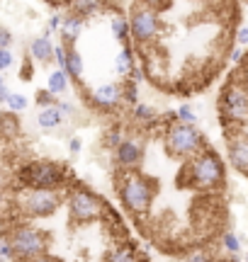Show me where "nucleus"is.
Listing matches in <instances>:
<instances>
[{
	"label": "nucleus",
	"mask_w": 248,
	"mask_h": 262,
	"mask_svg": "<svg viewBox=\"0 0 248 262\" xmlns=\"http://www.w3.org/2000/svg\"><path fill=\"white\" fill-rule=\"evenodd\" d=\"M34 100H37V104L39 107H42V110H44V107H51V104H56V95L54 93H49L47 88H44V90H37V95H34Z\"/></svg>",
	"instance_id": "28"
},
{
	"label": "nucleus",
	"mask_w": 248,
	"mask_h": 262,
	"mask_svg": "<svg viewBox=\"0 0 248 262\" xmlns=\"http://www.w3.org/2000/svg\"><path fill=\"white\" fill-rule=\"evenodd\" d=\"M110 29H112V34L119 44H127L129 41V17H124V15H112L110 19Z\"/></svg>",
	"instance_id": "21"
},
{
	"label": "nucleus",
	"mask_w": 248,
	"mask_h": 262,
	"mask_svg": "<svg viewBox=\"0 0 248 262\" xmlns=\"http://www.w3.org/2000/svg\"><path fill=\"white\" fill-rule=\"evenodd\" d=\"M29 56L34 58L37 63H51L54 61V41L51 37H34L29 44Z\"/></svg>",
	"instance_id": "14"
},
{
	"label": "nucleus",
	"mask_w": 248,
	"mask_h": 262,
	"mask_svg": "<svg viewBox=\"0 0 248 262\" xmlns=\"http://www.w3.org/2000/svg\"><path fill=\"white\" fill-rule=\"evenodd\" d=\"M66 75L68 78H73V80H83V71H86V66H83V56L78 54L73 47H66Z\"/></svg>",
	"instance_id": "17"
},
{
	"label": "nucleus",
	"mask_w": 248,
	"mask_h": 262,
	"mask_svg": "<svg viewBox=\"0 0 248 262\" xmlns=\"http://www.w3.org/2000/svg\"><path fill=\"white\" fill-rule=\"evenodd\" d=\"M10 243H12V253H15V262H29L39 257V255L49 253L51 238L44 233L42 228H34L29 224H15L10 226Z\"/></svg>",
	"instance_id": "5"
},
{
	"label": "nucleus",
	"mask_w": 248,
	"mask_h": 262,
	"mask_svg": "<svg viewBox=\"0 0 248 262\" xmlns=\"http://www.w3.org/2000/svg\"><path fill=\"white\" fill-rule=\"evenodd\" d=\"M119 199H122L124 209L129 211V214H136V216H143L149 214V209H151L153 199H156V192H158V185H156V180L146 178L141 175L139 170H124L122 172V180H119Z\"/></svg>",
	"instance_id": "3"
},
{
	"label": "nucleus",
	"mask_w": 248,
	"mask_h": 262,
	"mask_svg": "<svg viewBox=\"0 0 248 262\" xmlns=\"http://www.w3.org/2000/svg\"><path fill=\"white\" fill-rule=\"evenodd\" d=\"M68 78L66 71H61V68H56V71H51L49 73V80H47V90L49 93H54L58 97V95H64L68 90Z\"/></svg>",
	"instance_id": "19"
},
{
	"label": "nucleus",
	"mask_w": 248,
	"mask_h": 262,
	"mask_svg": "<svg viewBox=\"0 0 248 262\" xmlns=\"http://www.w3.org/2000/svg\"><path fill=\"white\" fill-rule=\"evenodd\" d=\"M236 39H239L241 47H243V44H248V27H241L239 34H236Z\"/></svg>",
	"instance_id": "38"
},
{
	"label": "nucleus",
	"mask_w": 248,
	"mask_h": 262,
	"mask_svg": "<svg viewBox=\"0 0 248 262\" xmlns=\"http://www.w3.org/2000/svg\"><path fill=\"white\" fill-rule=\"evenodd\" d=\"M3 85H5V78H3V73H0V88H3Z\"/></svg>",
	"instance_id": "43"
},
{
	"label": "nucleus",
	"mask_w": 248,
	"mask_h": 262,
	"mask_svg": "<svg viewBox=\"0 0 248 262\" xmlns=\"http://www.w3.org/2000/svg\"><path fill=\"white\" fill-rule=\"evenodd\" d=\"M5 107H8V112L19 114V112H25V110L29 107V100L25 97V95H19V93H10L8 100H5Z\"/></svg>",
	"instance_id": "24"
},
{
	"label": "nucleus",
	"mask_w": 248,
	"mask_h": 262,
	"mask_svg": "<svg viewBox=\"0 0 248 262\" xmlns=\"http://www.w3.org/2000/svg\"><path fill=\"white\" fill-rule=\"evenodd\" d=\"M80 148H83V141H80V139H71V141H68V150H71V156H78V153H80Z\"/></svg>",
	"instance_id": "35"
},
{
	"label": "nucleus",
	"mask_w": 248,
	"mask_h": 262,
	"mask_svg": "<svg viewBox=\"0 0 248 262\" xmlns=\"http://www.w3.org/2000/svg\"><path fill=\"white\" fill-rule=\"evenodd\" d=\"M51 5H71V0H49Z\"/></svg>",
	"instance_id": "41"
},
{
	"label": "nucleus",
	"mask_w": 248,
	"mask_h": 262,
	"mask_svg": "<svg viewBox=\"0 0 248 262\" xmlns=\"http://www.w3.org/2000/svg\"><path fill=\"white\" fill-rule=\"evenodd\" d=\"M185 262H210V257H207V255L204 253H192L190 257H188V260Z\"/></svg>",
	"instance_id": "37"
},
{
	"label": "nucleus",
	"mask_w": 248,
	"mask_h": 262,
	"mask_svg": "<svg viewBox=\"0 0 248 262\" xmlns=\"http://www.w3.org/2000/svg\"><path fill=\"white\" fill-rule=\"evenodd\" d=\"M12 47V32L8 27H0V49H10Z\"/></svg>",
	"instance_id": "33"
},
{
	"label": "nucleus",
	"mask_w": 248,
	"mask_h": 262,
	"mask_svg": "<svg viewBox=\"0 0 248 262\" xmlns=\"http://www.w3.org/2000/svg\"><path fill=\"white\" fill-rule=\"evenodd\" d=\"M12 63H15L12 51H10V49H0V73H5V71H8Z\"/></svg>",
	"instance_id": "30"
},
{
	"label": "nucleus",
	"mask_w": 248,
	"mask_h": 262,
	"mask_svg": "<svg viewBox=\"0 0 248 262\" xmlns=\"http://www.w3.org/2000/svg\"><path fill=\"white\" fill-rule=\"evenodd\" d=\"M134 63H136V58H134V51H132V47L129 44H124V49L117 54V58H115V71L119 75H129V71L134 68Z\"/></svg>",
	"instance_id": "20"
},
{
	"label": "nucleus",
	"mask_w": 248,
	"mask_h": 262,
	"mask_svg": "<svg viewBox=\"0 0 248 262\" xmlns=\"http://www.w3.org/2000/svg\"><path fill=\"white\" fill-rule=\"evenodd\" d=\"M161 34V19L158 12L153 8L139 5L136 10H132V17H129V39H134L139 47L151 44L153 39H158Z\"/></svg>",
	"instance_id": "9"
},
{
	"label": "nucleus",
	"mask_w": 248,
	"mask_h": 262,
	"mask_svg": "<svg viewBox=\"0 0 248 262\" xmlns=\"http://www.w3.org/2000/svg\"><path fill=\"white\" fill-rule=\"evenodd\" d=\"M163 141H166L168 156H173V158H192L195 153H200L207 146L204 136L197 131L195 124H182V122L171 124L166 129Z\"/></svg>",
	"instance_id": "7"
},
{
	"label": "nucleus",
	"mask_w": 248,
	"mask_h": 262,
	"mask_svg": "<svg viewBox=\"0 0 248 262\" xmlns=\"http://www.w3.org/2000/svg\"><path fill=\"white\" fill-rule=\"evenodd\" d=\"M29 262H64V260L56 257V255H51V253H44V255H39V257H34V260H29Z\"/></svg>",
	"instance_id": "36"
},
{
	"label": "nucleus",
	"mask_w": 248,
	"mask_h": 262,
	"mask_svg": "<svg viewBox=\"0 0 248 262\" xmlns=\"http://www.w3.org/2000/svg\"><path fill=\"white\" fill-rule=\"evenodd\" d=\"M221 241H224V248H226L229 253H239V250H241L239 238H236L234 233H224V238H221Z\"/></svg>",
	"instance_id": "31"
},
{
	"label": "nucleus",
	"mask_w": 248,
	"mask_h": 262,
	"mask_svg": "<svg viewBox=\"0 0 248 262\" xmlns=\"http://www.w3.org/2000/svg\"><path fill=\"white\" fill-rule=\"evenodd\" d=\"M107 0H71V5H68V10L73 12V15H78V17H93V15H97L100 10L105 8Z\"/></svg>",
	"instance_id": "16"
},
{
	"label": "nucleus",
	"mask_w": 248,
	"mask_h": 262,
	"mask_svg": "<svg viewBox=\"0 0 248 262\" xmlns=\"http://www.w3.org/2000/svg\"><path fill=\"white\" fill-rule=\"evenodd\" d=\"M56 107L58 110H61V114H64V117H76V104L73 102H66V100H56Z\"/></svg>",
	"instance_id": "32"
},
{
	"label": "nucleus",
	"mask_w": 248,
	"mask_h": 262,
	"mask_svg": "<svg viewBox=\"0 0 248 262\" xmlns=\"http://www.w3.org/2000/svg\"><path fill=\"white\" fill-rule=\"evenodd\" d=\"M241 58H243V49L241 47H236L234 51H231V63H239Z\"/></svg>",
	"instance_id": "39"
},
{
	"label": "nucleus",
	"mask_w": 248,
	"mask_h": 262,
	"mask_svg": "<svg viewBox=\"0 0 248 262\" xmlns=\"http://www.w3.org/2000/svg\"><path fill=\"white\" fill-rule=\"evenodd\" d=\"M224 163H221L219 153L212 150L210 146H204L200 153H195L185 168L180 170V187H190V189H217L224 185Z\"/></svg>",
	"instance_id": "1"
},
{
	"label": "nucleus",
	"mask_w": 248,
	"mask_h": 262,
	"mask_svg": "<svg viewBox=\"0 0 248 262\" xmlns=\"http://www.w3.org/2000/svg\"><path fill=\"white\" fill-rule=\"evenodd\" d=\"M3 185H5V180H3V172H0V189H3Z\"/></svg>",
	"instance_id": "42"
},
{
	"label": "nucleus",
	"mask_w": 248,
	"mask_h": 262,
	"mask_svg": "<svg viewBox=\"0 0 248 262\" xmlns=\"http://www.w3.org/2000/svg\"><path fill=\"white\" fill-rule=\"evenodd\" d=\"M66 204H68V219L73 226H86L93 221H100L107 214L105 199L95 192H90L86 185H73L66 189Z\"/></svg>",
	"instance_id": "4"
},
{
	"label": "nucleus",
	"mask_w": 248,
	"mask_h": 262,
	"mask_svg": "<svg viewBox=\"0 0 248 262\" xmlns=\"http://www.w3.org/2000/svg\"><path fill=\"white\" fill-rule=\"evenodd\" d=\"M83 29H86V19L73 15V12H68V15H64V22H61L58 32H61L64 44H66V47H73L78 41V37L83 34Z\"/></svg>",
	"instance_id": "13"
},
{
	"label": "nucleus",
	"mask_w": 248,
	"mask_h": 262,
	"mask_svg": "<svg viewBox=\"0 0 248 262\" xmlns=\"http://www.w3.org/2000/svg\"><path fill=\"white\" fill-rule=\"evenodd\" d=\"M15 182L27 189H64L68 185V170L58 160H27L15 170Z\"/></svg>",
	"instance_id": "2"
},
{
	"label": "nucleus",
	"mask_w": 248,
	"mask_h": 262,
	"mask_svg": "<svg viewBox=\"0 0 248 262\" xmlns=\"http://www.w3.org/2000/svg\"><path fill=\"white\" fill-rule=\"evenodd\" d=\"M64 202L61 189H27L19 187L15 196V206L22 216L27 219H47L58 211V206Z\"/></svg>",
	"instance_id": "6"
},
{
	"label": "nucleus",
	"mask_w": 248,
	"mask_h": 262,
	"mask_svg": "<svg viewBox=\"0 0 248 262\" xmlns=\"http://www.w3.org/2000/svg\"><path fill=\"white\" fill-rule=\"evenodd\" d=\"M0 262H15V253H12L8 231H0Z\"/></svg>",
	"instance_id": "26"
},
{
	"label": "nucleus",
	"mask_w": 248,
	"mask_h": 262,
	"mask_svg": "<svg viewBox=\"0 0 248 262\" xmlns=\"http://www.w3.org/2000/svg\"><path fill=\"white\" fill-rule=\"evenodd\" d=\"M246 262H248V257H246Z\"/></svg>",
	"instance_id": "45"
},
{
	"label": "nucleus",
	"mask_w": 248,
	"mask_h": 262,
	"mask_svg": "<svg viewBox=\"0 0 248 262\" xmlns=\"http://www.w3.org/2000/svg\"><path fill=\"white\" fill-rule=\"evenodd\" d=\"M122 139H124V134H122L119 129H110V131H107V136H105V146H107V148L115 150L117 143H119Z\"/></svg>",
	"instance_id": "29"
},
{
	"label": "nucleus",
	"mask_w": 248,
	"mask_h": 262,
	"mask_svg": "<svg viewBox=\"0 0 248 262\" xmlns=\"http://www.w3.org/2000/svg\"><path fill=\"white\" fill-rule=\"evenodd\" d=\"M102 262H139V255L134 250V245L119 243V245H115L112 250H107Z\"/></svg>",
	"instance_id": "18"
},
{
	"label": "nucleus",
	"mask_w": 248,
	"mask_h": 262,
	"mask_svg": "<svg viewBox=\"0 0 248 262\" xmlns=\"http://www.w3.org/2000/svg\"><path fill=\"white\" fill-rule=\"evenodd\" d=\"M229 160L239 172L248 175V136L236 134L229 139Z\"/></svg>",
	"instance_id": "12"
},
{
	"label": "nucleus",
	"mask_w": 248,
	"mask_h": 262,
	"mask_svg": "<svg viewBox=\"0 0 248 262\" xmlns=\"http://www.w3.org/2000/svg\"><path fill=\"white\" fill-rule=\"evenodd\" d=\"M0 131H3L5 136H15V134H17V131H19L17 114H12V112L0 114Z\"/></svg>",
	"instance_id": "25"
},
{
	"label": "nucleus",
	"mask_w": 248,
	"mask_h": 262,
	"mask_svg": "<svg viewBox=\"0 0 248 262\" xmlns=\"http://www.w3.org/2000/svg\"><path fill=\"white\" fill-rule=\"evenodd\" d=\"M8 95H10L8 85H3V88H0V104H5V100H8Z\"/></svg>",
	"instance_id": "40"
},
{
	"label": "nucleus",
	"mask_w": 248,
	"mask_h": 262,
	"mask_svg": "<svg viewBox=\"0 0 248 262\" xmlns=\"http://www.w3.org/2000/svg\"><path fill=\"white\" fill-rule=\"evenodd\" d=\"M64 122H66V117L61 114V110H58L56 104L44 107V110L37 114V126L42 131H56L64 126Z\"/></svg>",
	"instance_id": "15"
},
{
	"label": "nucleus",
	"mask_w": 248,
	"mask_h": 262,
	"mask_svg": "<svg viewBox=\"0 0 248 262\" xmlns=\"http://www.w3.org/2000/svg\"><path fill=\"white\" fill-rule=\"evenodd\" d=\"M0 202H3V189H0Z\"/></svg>",
	"instance_id": "44"
},
{
	"label": "nucleus",
	"mask_w": 248,
	"mask_h": 262,
	"mask_svg": "<svg viewBox=\"0 0 248 262\" xmlns=\"http://www.w3.org/2000/svg\"><path fill=\"white\" fill-rule=\"evenodd\" d=\"M143 150H146V141L141 136H124L115 148V163L122 170H134L139 168V163L143 160Z\"/></svg>",
	"instance_id": "10"
},
{
	"label": "nucleus",
	"mask_w": 248,
	"mask_h": 262,
	"mask_svg": "<svg viewBox=\"0 0 248 262\" xmlns=\"http://www.w3.org/2000/svg\"><path fill=\"white\" fill-rule=\"evenodd\" d=\"M90 102L100 112H115L122 104V83H102L90 93Z\"/></svg>",
	"instance_id": "11"
},
{
	"label": "nucleus",
	"mask_w": 248,
	"mask_h": 262,
	"mask_svg": "<svg viewBox=\"0 0 248 262\" xmlns=\"http://www.w3.org/2000/svg\"><path fill=\"white\" fill-rule=\"evenodd\" d=\"M61 22H64V15H61V12H54V15L49 17V27H47V29L51 32V34H54V32L61 27Z\"/></svg>",
	"instance_id": "34"
},
{
	"label": "nucleus",
	"mask_w": 248,
	"mask_h": 262,
	"mask_svg": "<svg viewBox=\"0 0 248 262\" xmlns=\"http://www.w3.org/2000/svg\"><path fill=\"white\" fill-rule=\"evenodd\" d=\"M175 119L182 124H195L197 122V114H195V110H192L190 104H180L178 112H175Z\"/></svg>",
	"instance_id": "27"
},
{
	"label": "nucleus",
	"mask_w": 248,
	"mask_h": 262,
	"mask_svg": "<svg viewBox=\"0 0 248 262\" xmlns=\"http://www.w3.org/2000/svg\"><path fill=\"white\" fill-rule=\"evenodd\" d=\"M139 102V83H134V80H124L122 83V104H136Z\"/></svg>",
	"instance_id": "23"
},
{
	"label": "nucleus",
	"mask_w": 248,
	"mask_h": 262,
	"mask_svg": "<svg viewBox=\"0 0 248 262\" xmlns=\"http://www.w3.org/2000/svg\"><path fill=\"white\" fill-rule=\"evenodd\" d=\"M219 114L224 124L243 126L248 124V85L229 80L219 95Z\"/></svg>",
	"instance_id": "8"
},
{
	"label": "nucleus",
	"mask_w": 248,
	"mask_h": 262,
	"mask_svg": "<svg viewBox=\"0 0 248 262\" xmlns=\"http://www.w3.org/2000/svg\"><path fill=\"white\" fill-rule=\"evenodd\" d=\"M132 117L141 124L143 122H153V119H156V110L146 102H136V104H132Z\"/></svg>",
	"instance_id": "22"
}]
</instances>
